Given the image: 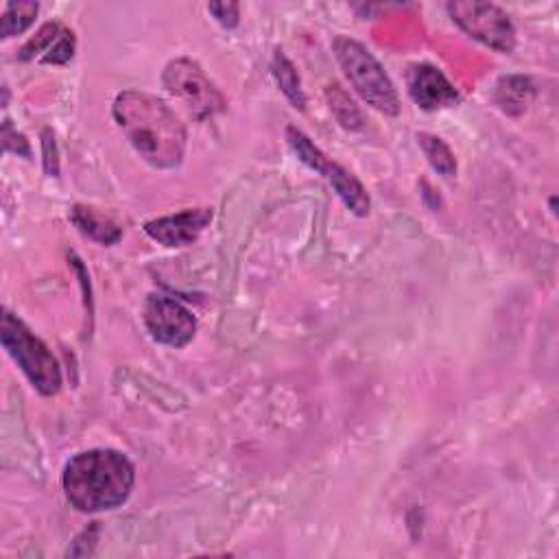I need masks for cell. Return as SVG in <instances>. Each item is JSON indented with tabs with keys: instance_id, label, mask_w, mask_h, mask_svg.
Masks as SVG:
<instances>
[{
	"instance_id": "cell-1",
	"label": "cell",
	"mask_w": 559,
	"mask_h": 559,
	"mask_svg": "<svg viewBox=\"0 0 559 559\" xmlns=\"http://www.w3.org/2000/svg\"><path fill=\"white\" fill-rule=\"evenodd\" d=\"M114 118L138 155L155 168H177L186 153V129L157 96L127 90L114 100Z\"/></svg>"
},
{
	"instance_id": "cell-2",
	"label": "cell",
	"mask_w": 559,
	"mask_h": 559,
	"mask_svg": "<svg viewBox=\"0 0 559 559\" xmlns=\"http://www.w3.org/2000/svg\"><path fill=\"white\" fill-rule=\"evenodd\" d=\"M68 502L83 513L120 507L135 483L131 461L116 450H87L74 454L61 476Z\"/></svg>"
},
{
	"instance_id": "cell-3",
	"label": "cell",
	"mask_w": 559,
	"mask_h": 559,
	"mask_svg": "<svg viewBox=\"0 0 559 559\" xmlns=\"http://www.w3.org/2000/svg\"><path fill=\"white\" fill-rule=\"evenodd\" d=\"M334 55L354 85V90L378 111L386 116H397L400 114V98L397 92L380 66V61L356 39L338 35L332 41Z\"/></svg>"
},
{
	"instance_id": "cell-4",
	"label": "cell",
	"mask_w": 559,
	"mask_h": 559,
	"mask_svg": "<svg viewBox=\"0 0 559 559\" xmlns=\"http://www.w3.org/2000/svg\"><path fill=\"white\" fill-rule=\"evenodd\" d=\"M0 338L7 354L17 362L28 382L41 395H55L61 389V369L52 352L9 310L2 312Z\"/></svg>"
},
{
	"instance_id": "cell-5",
	"label": "cell",
	"mask_w": 559,
	"mask_h": 559,
	"mask_svg": "<svg viewBox=\"0 0 559 559\" xmlns=\"http://www.w3.org/2000/svg\"><path fill=\"white\" fill-rule=\"evenodd\" d=\"M286 140H288L293 153L299 157V162H304L308 168L321 173L332 183L336 197L345 203V207L349 212H354L356 216H367L369 214V207H371L369 194H367L365 186L347 168H343L341 164H336L328 155H323L312 144V140L295 127L286 129Z\"/></svg>"
},
{
	"instance_id": "cell-6",
	"label": "cell",
	"mask_w": 559,
	"mask_h": 559,
	"mask_svg": "<svg viewBox=\"0 0 559 559\" xmlns=\"http://www.w3.org/2000/svg\"><path fill=\"white\" fill-rule=\"evenodd\" d=\"M164 87L179 100L186 103L188 111L197 118H210L225 109V98L201 70L199 63L190 59H173L162 72Z\"/></svg>"
},
{
	"instance_id": "cell-7",
	"label": "cell",
	"mask_w": 559,
	"mask_h": 559,
	"mask_svg": "<svg viewBox=\"0 0 559 559\" xmlns=\"http://www.w3.org/2000/svg\"><path fill=\"white\" fill-rule=\"evenodd\" d=\"M450 17L474 39L498 50L511 52L515 48V28L509 15L491 2L459 0L448 2Z\"/></svg>"
},
{
	"instance_id": "cell-8",
	"label": "cell",
	"mask_w": 559,
	"mask_h": 559,
	"mask_svg": "<svg viewBox=\"0 0 559 559\" xmlns=\"http://www.w3.org/2000/svg\"><path fill=\"white\" fill-rule=\"evenodd\" d=\"M144 323L157 343L170 347L188 345L197 332V319L192 312L166 295H148L144 304Z\"/></svg>"
},
{
	"instance_id": "cell-9",
	"label": "cell",
	"mask_w": 559,
	"mask_h": 559,
	"mask_svg": "<svg viewBox=\"0 0 559 559\" xmlns=\"http://www.w3.org/2000/svg\"><path fill=\"white\" fill-rule=\"evenodd\" d=\"M212 207H190L170 216L153 218L144 225V231L164 247H183L199 238L210 225Z\"/></svg>"
},
{
	"instance_id": "cell-10",
	"label": "cell",
	"mask_w": 559,
	"mask_h": 559,
	"mask_svg": "<svg viewBox=\"0 0 559 559\" xmlns=\"http://www.w3.org/2000/svg\"><path fill=\"white\" fill-rule=\"evenodd\" d=\"M406 85L411 98L426 111L454 107L461 96L454 85L445 79L441 70L430 63H415L406 74Z\"/></svg>"
},
{
	"instance_id": "cell-11",
	"label": "cell",
	"mask_w": 559,
	"mask_h": 559,
	"mask_svg": "<svg viewBox=\"0 0 559 559\" xmlns=\"http://www.w3.org/2000/svg\"><path fill=\"white\" fill-rule=\"evenodd\" d=\"M70 221L76 225V229L81 234H85L87 238L100 242V245H114L122 238L120 227L107 218L105 214L96 212L94 207H85V205H74L70 210Z\"/></svg>"
},
{
	"instance_id": "cell-12",
	"label": "cell",
	"mask_w": 559,
	"mask_h": 559,
	"mask_svg": "<svg viewBox=\"0 0 559 559\" xmlns=\"http://www.w3.org/2000/svg\"><path fill=\"white\" fill-rule=\"evenodd\" d=\"M533 96H535V87H533L531 79L520 76V74L502 76L496 83V92H493L496 105L509 116H520L528 107Z\"/></svg>"
},
{
	"instance_id": "cell-13",
	"label": "cell",
	"mask_w": 559,
	"mask_h": 559,
	"mask_svg": "<svg viewBox=\"0 0 559 559\" xmlns=\"http://www.w3.org/2000/svg\"><path fill=\"white\" fill-rule=\"evenodd\" d=\"M271 70H273V76H275L280 90H282V94L293 103V107L304 109L306 107V96H304V90H301L299 74H297L293 61L282 50H275L273 61H271Z\"/></svg>"
},
{
	"instance_id": "cell-14",
	"label": "cell",
	"mask_w": 559,
	"mask_h": 559,
	"mask_svg": "<svg viewBox=\"0 0 559 559\" xmlns=\"http://www.w3.org/2000/svg\"><path fill=\"white\" fill-rule=\"evenodd\" d=\"M417 142H419V146H421L426 159L430 162V166H432L439 175L452 177V175L456 173V159H454L450 146H448L441 138H437V135H432V133H426V131H419V133H417Z\"/></svg>"
},
{
	"instance_id": "cell-15",
	"label": "cell",
	"mask_w": 559,
	"mask_h": 559,
	"mask_svg": "<svg viewBox=\"0 0 559 559\" xmlns=\"http://www.w3.org/2000/svg\"><path fill=\"white\" fill-rule=\"evenodd\" d=\"M37 11H39L37 2H28V0L7 2L4 11H2V24H0L2 39H9L13 35L24 33L33 24Z\"/></svg>"
},
{
	"instance_id": "cell-16",
	"label": "cell",
	"mask_w": 559,
	"mask_h": 559,
	"mask_svg": "<svg viewBox=\"0 0 559 559\" xmlns=\"http://www.w3.org/2000/svg\"><path fill=\"white\" fill-rule=\"evenodd\" d=\"M66 31H68V28H63V26L57 24V22L44 24V26L37 31V35L20 50L17 57H20L22 61H28V59L39 57V61L44 63V61L50 57V52L55 50V46L59 44V39L63 37Z\"/></svg>"
},
{
	"instance_id": "cell-17",
	"label": "cell",
	"mask_w": 559,
	"mask_h": 559,
	"mask_svg": "<svg viewBox=\"0 0 559 559\" xmlns=\"http://www.w3.org/2000/svg\"><path fill=\"white\" fill-rule=\"evenodd\" d=\"M328 98H330V109L336 116V120L345 127V129H360L362 127V116L358 111V107L352 103V98L338 87L332 85L328 90Z\"/></svg>"
},
{
	"instance_id": "cell-18",
	"label": "cell",
	"mask_w": 559,
	"mask_h": 559,
	"mask_svg": "<svg viewBox=\"0 0 559 559\" xmlns=\"http://www.w3.org/2000/svg\"><path fill=\"white\" fill-rule=\"evenodd\" d=\"M2 146H4L7 153H17V155H24V157L31 155L26 138L11 127L9 118L2 122Z\"/></svg>"
},
{
	"instance_id": "cell-19",
	"label": "cell",
	"mask_w": 559,
	"mask_h": 559,
	"mask_svg": "<svg viewBox=\"0 0 559 559\" xmlns=\"http://www.w3.org/2000/svg\"><path fill=\"white\" fill-rule=\"evenodd\" d=\"M41 151H44V170L50 177H57L59 175V159H57L55 133L50 129H44V133H41Z\"/></svg>"
},
{
	"instance_id": "cell-20",
	"label": "cell",
	"mask_w": 559,
	"mask_h": 559,
	"mask_svg": "<svg viewBox=\"0 0 559 559\" xmlns=\"http://www.w3.org/2000/svg\"><path fill=\"white\" fill-rule=\"evenodd\" d=\"M207 11L225 28H234L238 24V4L236 2H212V4H207Z\"/></svg>"
}]
</instances>
